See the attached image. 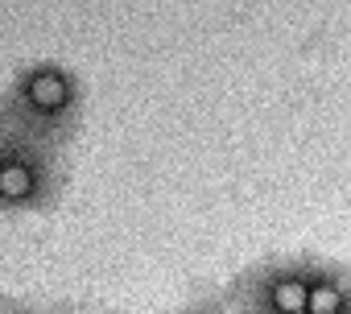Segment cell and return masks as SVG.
Segmentation results:
<instances>
[{
  "label": "cell",
  "instance_id": "cell-1",
  "mask_svg": "<svg viewBox=\"0 0 351 314\" xmlns=\"http://www.w3.org/2000/svg\"><path fill=\"white\" fill-rule=\"evenodd\" d=\"M79 79L62 62H34L0 95V136H25L58 149L79 124Z\"/></svg>",
  "mask_w": 351,
  "mask_h": 314
},
{
  "label": "cell",
  "instance_id": "cell-2",
  "mask_svg": "<svg viewBox=\"0 0 351 314\" xmlns=\"http://www.w3.org/2000/svg\"><path fill=\"white\" fill-rule=\"evenodd\" d=\"M62 191L58 149L25 136H0V215L46 211Z\"/></svg>",
  "mask_w": 351,
  "mask_h": 314
},
{
  "label": "cell",
  "instance_id": "cell-3",
  "mask_svg": "<svg viewBox=\"0 0 351 314\" xmlns=\"http://www.w3.org/2000/svg\"><path fill=\"white\" fill-rule=\"evenodd\" d=\"M236 314H306L310 306V256H273L252 265L232 285Z\"/></svg>",
  "mask_w": 351,
  "mask_h": 314
},
{
  "label": "cell",
  "instance_id": "cell-4",
  "mask_svg": "<svg viewBox=\"0 0 351 314\" xmlns=\"http://www.w3.org/2000/svg\"><path fill=\"white\" fill-rule=\"evenodd\" d=\"M351 310V269L326 256H310V306L306 314H343Z\"/></svg>",
  "mask_w": 351,
  "mask_h": 314
},
{
  "label": "cell",
  "instance_id": "cell-5",
  "mask_svg": "<svg viewBox=\"0 0 351 314\" xmlns=\"http://www.w3.org/2000/svg\"><path fill=\"white\" fill-rule=\"evenodd\" d=\"M178 314H228L219 302H195V306H186V310H178Z\"/></svg>",
  "mask_w": 351,
  "mask_h": 314
},
{
  "label": "cell",
  "instance_id": "cell-6",
  "mask_svg": "<svg viewBox=\"0 0 351 314\" xmlns=\"http://www.w3.org/2000/svg\"><path fill=\"white\" fill-rule=\"evenodd\" d=\"M343 314H351V310H343Z\"/></svg>",
  "mask_w": 351,
  "mask_h": 314
}]
</instances>
